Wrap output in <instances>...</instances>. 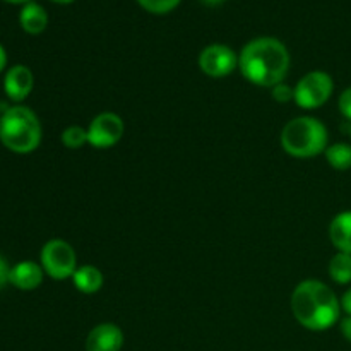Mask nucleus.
<instances>
[{
  "label": "nucleus",
  "instance_id": "1",
  "mask_svg": "<svg viewBox=\"0 0 351 351\" xmlns=\"http://www.w3.org/2000/svg\"><path fill=\"white\" fill-rule=\"evenodd\" d=\"M239 69L252 84L274 88L280 82H285L290 71V51L278 38H254L240 51Z\"/></svg>",
  "mask_w": 351,
  "mask_h": 351
},
{
  "label": "nucleus",
  "instance_id": "2",
  "mask_svg": "<svg viewBox=\"0 0 351 351\" xmlns=\"http://www.w3.org/2000/svg\"><path fill=\"white\" fill-rule=\"evenodd\" d=\"M291 312L308 331H328L341 315V300L331 287L319 280H305L291 293Z\"/></svg>",
  "mask_w": 351,
  "mask_h": 351
},
{
  "label": "nucleus",
  "instance_id": "3",
  "mask_svg": "<svg viewBox=\"0 0 351 351\" xmlns=\"http://www.w3.org/2000/svg\"><path fill=\"white\" fill-rule=\"evenodd\" d=\"M41 123L36 113L23 105L12 106L0 117V143L16 154H29L41 143Z\"/></svg>",
  "mask_w": 351,
  "mask_h": 351
},
{
  "label": "nucleus",
  "instance_id": "4",
  "mask_svg": "<svg viewBox=\"0 0 351 351\" xmlns=\"http://www.w3.org/2000/svg\"><path fill=\"white\" fill-rule=\"evenodd\" d=\"M281 147L293 158H314L329 146V132L324 123L314 117H295L283 127L280 136Z\"/></svg>",
  "mask_w": 351,
  "mask_h": 351
},
{
  "label": "nucleus",
  "instance_id": "5",
  "mask_svg": "<svg viewBox=\"0 0 351 351\" xmlns=\"http://www.w3.org/2000/svg\"><path fill=\"white\" fill-rule=\"evenodd\" d=\"M40 264L45 274L57 281L72 278L79 267L75 250L62 239H51L45 243L40 252Z\"/></svg>",
  "mask_w": 351,
  "mask_h": 351
},
{
  "label": "nucleus",
  "instance_id": "6",
  "mask_svg": "<svg viewBox=\"0 0 351 351\" xmlns=\"http://www.w3.org/2000/svg\"><path fill=\"white\" fill-rule=\"evenodd\" d=\"M295 98L300 108L315 110L328 103L335 91V81L324 71H312L305 74L295 86Z\"/></svg>",
  "mask_w": 351,
  "mask_h": 351
},
{
  "label": "nucleus",
  "instance_id": "7",
  "mask_svg": "<svg viewBox=\"0 0 351 351\" xmlns=\"http://www.w3.org/2000/svg\"><path fill=\"white\" fill-rule=\"evenodd\" d=\"M197 65L208 77L221 79L239 69V55L228 45L213 43L199 53Z\"/></svg>",
  "mask_w": 351,
  "mask_h": 351
},
{
  "label": "nucleus",
  "instance_id": "8",
  "mask_svg": "<svg viewBox=\"0 0 351 351\" xmlns=\"http://www.w3.org/2000/svg\"><path fill=\"white\" fill-rule=\"evenodd\" d=\"M125 125L122 117L113 112L96 115L88 125V144L96 149H110L122 141Z\"/></svg>",
  "mask_w": 351,
  "mask_h": 351
},
{
  "label": "nucleus",
  "instance_id": "9",
  "mask_svg": "<svg viewBox=\"0 0 351 351\" xmlns=\"http://www.w3.org/2000/svg\"><path fill=\"white\" fill-rule=\"evenodd\" d=\"M123 346V332L113 322H101L89 331L86 351H120Z\"/></svg>",
  "mask_w": 351,
  "mask_h": 351
},
{
  "label": "nucleus",
  "instance_id": "10",
  "mask_svg": "<svg viewBox=\"0 0 351 351\" xmlns=\"http://www.w3.org/2000/svg\"><path fill=\"white\" fill-rule=\"evenodd\" d=\"M34 86V75L26 65H14L7 71L3 79V89L12 101H24L31 95Z\"/></svg>",
  "mask_w": 351,
  "mask_h": 351
},
{
  "label": "nucleus",
  "instance_id": "11",
  "mask_svg": "<svg viewBox=\"0 0 351 351\" xmlns=\"http://www.w3.org/2000/svg\"><path fill=\"white\" fill-rule=\"evenodd\" d=\"M43 274L45 271L43 267H41V264L33 263V261H23V263L10 267L9 283L12 285V287H16L17 290H36V288L43 283Z\"/></svg>",
  "mask_w": 351,
  "mask_h": 351
},
{
  "label": "nucleus",
  "instance_id": "12",
  "mask_svg": "<svg viewBox=\"0 0 351 351\" xmlns=\"http://www.w3.org/2000/svg\"><path fill=\"white\" fill-rule=\"evenodd\" d=\"M329 240L338 252L351 256V211L338 213L329 223Z\"/></svg>",
  "mask_w": 351,
  "mask_h": 351
},
{
  "label": "nucleus",
  "instance_id": "13",
  "mask_svg": "<svg viewBox=\"0 0 351 351\" xmlns=\"http://www.w3.org/2000/svg\"><path fill=\"white\" fill-rule=\"evenodd\" d=\"M72 283H74L75 290L81 291V293L93 295L101 290L103 283H105V276L96 266L84 264V266H79L75 269L74 276H72Z\"/></svg>",
  "mask_w": 351,
  "mask_h": 351
},
{
  "label": "nucleus",
  "instance_id": "14",
  "mask_svg": "<svg viewBox=\"0 0 351 351\" xmlns=\"http://www.w3.org/2000/svg\"><path fill=\"white\" fill-rule=\"evenodd\" d=\"M19 24L27 34H41L48 26V14L40 3H24L19 12Z\"/></svg>",
  "mask_w": 351,
  "mask_h": 351
},
{
  "label": "nucleus",
  "instance_id": "15",
  "mask_svg": "<svg viewBox=\"0 0 351 351\" xmlns=\"http://www.w3.org/2000/svg\"><path fill=\"white\" fill-rule=\"evenodd\" d=\"M328 273L331 280L338 285L351 283V256L336 252L328 264Z\"/></svg>",
  "mask_w": 351,
  "mask_h": 351
},
{
  "label": "nucleus",
  "instance_id": "16",
  "mask_svg": "<svg viewBox=\"0 0 351 351\" xmlns=\"http://www.w3.org/2000/svg\"><path fill=\"white\" fill-rule=\"evenodd\" d=\"M326 160L329 167L338 171H346L351 168V144L348 143H336L328 146L324 151Z\"/></svg>",
  "mask_w": 351,
  "mask_h": 351
},
{
  "label": "nucleus",
  "instance_id": "17",
  "mask_svg": "<svg viewBox=\"0 0 351 351\" xmlns=\"http://www.w3.org/2000/svg\"><path fill=\"white\" fill-rule=\"evenodd\" d=\"M62 144H64L67 149H79L84 144H88V129L81 125H71L67 129H64L60 136Z\"/></svg>",
  "mask_w": 351,
  "mask_h": 351
},
{
  "label": "nucleus",
  "instance_id": "18",
  "mask_svg": "<svg viewBox=\"0 0 351 351\" xmlns=\"http://www.w3.org/2000/svg\"><path fill=\"white\" fill-rule=\"evenodd\" d=\"M180 2L182 0H137V3L144 10H147L151 14H158V16L160 14L171 12V10L180 5Z\"/></svg>",
  "mask_w": 351,
  "mask_h": 351
},
{
  "label": "nucleus",
  "instance_id": "19",
  "mask_svg": "<svg viewBox=\"0 0 351 351\" xmlns=\"http://www.w3.org/2000/svg\"><path fill=\"white\" fill-rule=\"evenodd\" d=\"M271 91H273V99L278 103H288L295 98V89L285 82H280L274 88H271Z\"/></svg>",
  "mask_w": 351,
  "mask_h": 351
},
{
  "label": "nucleus",
  "instance_id": "20",
  "mask_svg": "<svg viewBox=\"0 0 351 351\" xmlns=\"http://www.w3.org/2000/svg\"><path fill=\"white\" fill-rule=\"evenodd\" d=\"M338 108L339 113H341L346 120H351V86L339 95Z\"/></svg>",
  "mask_w": 351,
  "mask_h": 351
},
{
  "label": "nucleus",
  "instance_id": "21",
  "mask_svg": "<svg viewBox=\"0 0 351 351\" xmlns=\"http://www.w3.org/2000/svg\"><path fill=\"white\" fill-rule=\"evenodd\" d=\"M9 278H10V267L7 264V261L3 257H0V288L5 287L9 283Z\"/></svg>",
  "mask_w": 351,
  "mask_h": 351
},
{
  "label": "nucleus",
  "instance_id": "22",
  "mask_svg": "<svg viewBox=\"0 0 351 351\" xmlns=\"http://www.w3.org/2000/svg\"><path fill=\"white\" fill-rule=\"evenodd\" d=\"M339 328H341V335L345 336L346 341L351 343V315H346V317L341 319Z\"/></svg>",
  "mask_w": 351,
  "mask_h": 351
},
{
  "label": "nucleus",
  "instance_id": "23",
  "mask_svg": "<svg viewBox=\"0 0 351 351\" xmlns=\"http://www.w3.org/2000/svg\"><path fill=\"white\" fill-rule=\"evenodd\" d=\"M341 311H345L346 315H351V288L341 297Z\"/></svg>",
  "mask_w": 351,
  "mask_h": 351
},
{
  "label": "nucleus",
  "instance_id": "24",
  "mask_svg": "<svg viewBox=\"0 0 351 351\" xmlns=\"http://www.w3.org/2000/svg\"><path fill=\"white\" fill-rule=\"evenodd\" d=\"M5 65H7V53H5V48H3L2 45H0V72H2L3 69H5Z\"/></svg>",
  "mask_w": 351,
  "mask_h": 351
},
{
  "label": "nucleus",
  "instance_id": "25",
  "mask_svg": "<svg viewBox=\"0 0 351 351\" xmlns=\"http://www.w3.org/2000/svg\"><path fill=\"white\" fill-rule=\"evenodd\" d=\"M199 2L202 3V5H208V7H218L221 5L225 0H199Z\"/></svg>",
  "mask_w": 351,
  "mask_h": 351
},
{
  "label": "nucleus",
  "instance_id": "26",
  "mask_svg": "<svg viewBox=\"0 0 351 351\" xmlns=\"http://www.w3.org/2000/svg\"><path fill=\"white\" fill-rule=\"evenodd\" d=\"M51 2H55V3H60V5H69V3L75 2V0H51Z\"/></svg>",
  "mask_w": 351,
  "mask_h": 351
},
{
  "label": "nucleus",
  "instance_id": "27",
  "mask_svg": "<svg viewBox=\"0 0 351 351\" xmlns=\"http://www.w3.org/2000/svg\"><path fill=\"white\" fill-rule=\"evenodd\" d=\"M5 2H9V3H29L31 0H5Z\"/></svg>",
  "mask_w": 351,
  "mask_h": 351
}]
</instances>
